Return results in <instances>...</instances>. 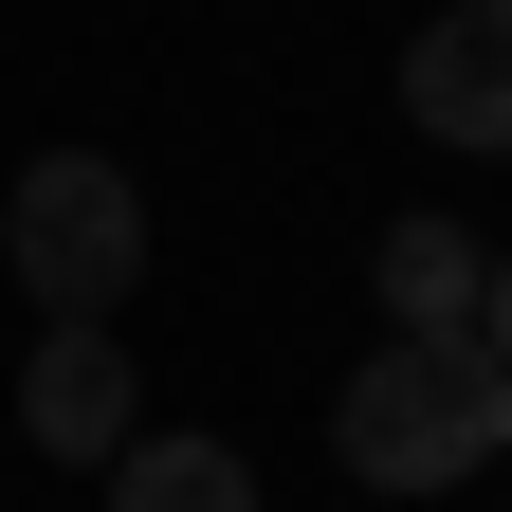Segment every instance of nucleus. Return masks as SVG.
I'll return each mask as SVG.
<instances>
[{
    "instance_id": "nucleus-1",
    "label": "nucleus",
    "mask_w": 512,
    "mask_h": 512,
    "mask_svg": "<svg viewBox=\"0 0 512 512\" xmlns=\"http://www.w3.org/2000/svg\"><path fill=\"white\" fill-rule=\"evenodd\" d=\"M330 458L366 476V494H458V476H494L512 458V366L458 330V348H403L384 330L366 366H348V403H330Z\"/></svg>"
},
{
    "instance_id": "nucleus-4",
    "label": "nucleus",
    "mask_w": 512,
    "mask_h": 512,
    "mask_svg": "<svg viewBox=\"0 0 512 512\" xmlns=\"http://www.w3.org/2000/svg\"><path fill=\"white\" fill-rule=\"evenodd\" d=\"M19 439L110 476V439H128V348H110V330H37V366H19Z\"/></svg>"
},
{
    "instance_id": "nucleus-7",
    "label": "nucleus",
    "mask_w": 512,
    "mask_h": 512,
    "mask_svg": "<svg viewBox=\"0 0 512 512\" xmlns=\"http://www.w3.org/2000/svg\"><path fill=\"white\" fill-rule=\"evenodd\" d=\"M476 348L512 366V256H476Z\"/></svg>"
},
{
    "instance_id": "nucleus-3",
    "label": "nucleus",
    "mask_w": 512,
    "mask_h": 512,
    "mask_svg": "<svg viewBox=\"0 0 512 512\" xmlns=\"http://www.w3.org/2000/svg\"><path fill=\"white\" fill-rule=\"evenodd\" d=\"M403 110L439 128V147L512 165V0H458V19H421V37H403Z\"/></svg>"
},
{
    "instance_id": "nucleus-6",
    "label": "nucleus",
    "mask_w": 512,
    "mask_h": 512,
    "mask_svg": "<svg viewBox=\"0 0 512 512\" xmlns=\"http://www.w3.org/2000/svg\"><path fill=\"white\" fill-rule=\"evenodd\" d=\"M110 512H256L238 439H110Z\"/></svg>"
},
{
    "instance_id": "nucleus-5",
    "label": "nucleus",
    "mask_w": 512,
    "mask_h": 512,
    "mask_svg": "<svg viewBox=\"0 0 512 512\" xmlns=\"http://www.w3.org/2000/svg\"><path fill=\"white\" fill-rule=\"evenodd\" d=\"M384 330L403 348H458L476 330V238L458 220H384Z\"/></svg>"
},
{
    "instance_id": "nucleus-2",
    "label": "nucleus",
    "mask_w": 512,
    "mask_h": 512,
    "mask_svg": "<svg viewBox=\"0 0 512 512\" xmlns=\"http://www.w3.org/2000/svg\"><path fill=\"white\" fill-rule=\"evenodd\" d=\"M0 256H19V293L55 311V330H110L128 275H147V202H128L110 147H37L19 202H0Z\"/></svg>"
}]
</instances>
